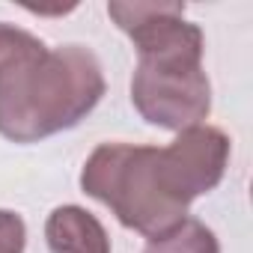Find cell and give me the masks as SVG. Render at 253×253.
Segmentation results:
<instances>
[{
  "mask_svg": "<svg viewBox=\"0 0 253 253\" xmlns=\"http://www.w3.org/2000/svg\"><path fill=\"white\" fill-rule=\"evenodd\" d=\"M107 15L137 48L131 104L149 125L185 131L211 110V84L203 69V30L185 18V3H107Z\"/></svg>",
  "mask_w": 253,
  "mask_h": 253,
  "instance_id": "6da1fadb",
  "label": "cell"
},
{
  "mask_svg": "<svg viewBox=\"0 0 253 253\" xmlns=\"http://www.w3.org/2000/svg\"><path fill=\"white\" fill-rule=\"evenodd\" d=\"M104 89L101 63L89 48H48L36 36L0 66V134L12 143H39L75 128Z\"/></svg>",
  "mask_w": 253,
  "mask_h": 253,
  "instance_id": "7a4b0ae2",
  "label": "cell"
},
{
  "mask_svg": "<svg viewBox=\"0 0 253 253\" xmlns=\"http://www.w3.org/2000/svg\"><path fill=\"white\" fill-rule=\"evenodd\" d=\"M81 191L149 241L176 229L194 203L167 146L101 143L81 170Z\"/></svg>",
  "mask_w": 253,
  "mask_h": 253,
  "instance_id": "3957f363",
  "label": "cell"
},
{
  "mask_svg": "<svg viewBox=\"0 0 253 253\" xmlns=\"http://www.w3.org/2000/svg\"><path fill=\"white\" fill-rule=\"evenodd\" d=\"M51 253H110V235L95 214L81 206H60L45 220Z\"/></svg>",
  "mask_w": 253,
  "mask_h": 253,
  "instance_id": "277c9868",
  "label": "cell"
},
{
  "mask_svg": "<svg viewBox=\"0 0 253 253\" xmlns=\"http://www.w3.org/2000/svg\"><path fill=\"white\" fill-rule=\"evenodd\" d=\"M143 253H220V241L203 220L185 217L176 229L152 238Z\"/></svg>",
  "mask_w": 253,
  "mask_h": 253,
  "instance_id": "5b68a950",
  "label": "cell"
},
{
  "mask_svg": "<svg viewBox=\"0 0 253 253\" xmlns=\"http://www.w3.org/2000/svg\"><path fill=\"white\" fill-rule=\"evenodd\" d=\"M27 247V226L24 217L0 209V253H24Z\"/></svg>",
  "mask_w": 253,
  "mask_h": 253,
  "instance_id": "8992f818",
  "label": "cell"
},
{
  "mask_svg": "<svg viewBox=\"0 0 253 253\" xmlns=\"http://www.w3.org/2000/svg\"><path fill=\"white\" fill-rule=\"evenodd\" d=\"M36 36L24 27H15V24H6L0 21V66H3L9 57H15L21 48H27Z\"/></svg>",
  "mask_w": 253,
  "mask_h": 253,
  "instance_id": "52a82bcc",
  "label": "cell"
}]
</instances>
